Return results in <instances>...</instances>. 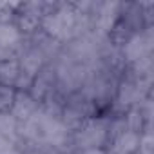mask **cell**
<instances>
[{
  "mask_svg": "<svg viewBox=\"0 0 154 154\" xmlns=\"http://www.w3.org/2000/svg\"><path fill=\"white\" fill-rule=\"evenodd\" d=\"M17 38H18V35L11 26L0 24V47H9L13 42H17Z\"/></svg>",
  "mask_w": 154,
  "mask_h": 154,
  "instance_id": "6da1fadb",
  "label": "cell"
}]
</instances>
